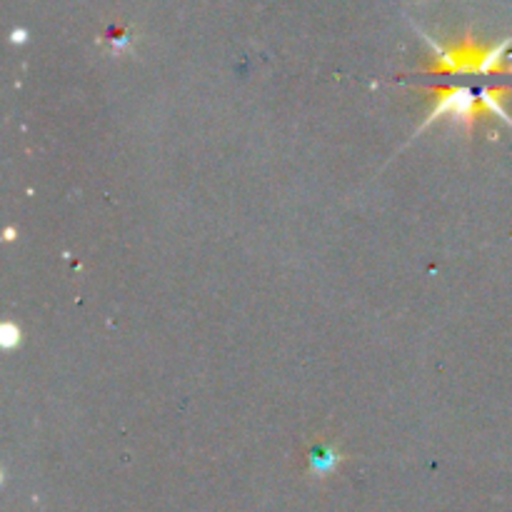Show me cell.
Masks as SVG:
<instances>
[{"label":"cell","mask_w":512,"mask_h":512,"mask_svg":"<svg viewBox=\"0 0 512 512\" xmlns=\"http://www.w3.org/2000/svg\"><path fill=\"white\" fill-rule=\"evenodd\" d=\"M433 48V58L420 73L433 78H493V75H512V35L498 43H480L473 35H465L458 43H440L423 35Z\"/></svg>","instance_id":"cell-2"},{"label":"cell","mask_w":512,"mask_h":512,"mask_svg":"<svg viewBox=\"0 0 512 512\" xmlns=\"http://www.w3.org/2000/svg\"><path fill=\"white\" fill-rule=\"evenodd\" d=\"M510 98L512 85H430V113L420 123V130L438 123V120L463 125L468 133L475 128V123H483V120H503L512 128V118L508 108H505Z\"/></svg>","instance_id":"cell-1"}]
</instances>
